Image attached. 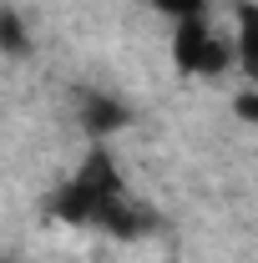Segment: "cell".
Masks as SVG:
<instances>
[{
  "instance_id": "6da1fadb",
  "label": "cell",
  "mask_w": 258,
  "mask_h": 263,
  "mask_svg": "<svg viewBox=\"0 0 258 263\" xmlns=\"http://www.w3.org/2000/svg\"><path fill=\"white\" fill-rule=\"evenodd\" d=\"M122 193H127V187H122V172L112 162V152L97 142V147L86 152V162L51 193V213H56L61 223H71V228H101V213Z\"/></svg>"
},
{
  "instance_id": "ba28073f",
  "label": "cell",
  "mask_w": 258,
  "mask_h": 263,
  "mask_svg": "<svg viewBox=\"0 0 258 263\" xmlns=\"http://www.w3.org/2000/svg\"><path fill=\"white\" fill-rule=\"evenodd\" d=\"M233 111H238L243 122H258V91H238V97H233Z\"/></svg>"
},
{
  "instance_id": "3957f363",
  "label": "cell",
  "mask_w": 258,
  "mask_h": 263,
  "mask_svg": "<svg viewBox=\"0 0 258 263\" xmlns=\"http://www.w3.org/2000/svg\"><path fill=\"white\" fill-rule=\"evenodd\" d=\"M76 111H81V132H91V137H112V132H122L132 122V111L122 101H112L106 91H81L76 97Z\"/></svg>"
},
{
  "instance_id": "5b68a950",
  "label": "cell",
  "mask_w": 258,
  "mask_h": 263,
  "mask_svg": "<svg viewBox=\"0 0 258 263\" xmlns=\"http://www.w3.org/2000/svg\"><path fill=\"white\" fill-rule=\"evenodd\" d=\"M238 66H243V76H253L258 81V0H243L238 5Z\"/></svg>"
},
{
  "instance_id": "8992f818",
  "label": "cell",
  "mask_w": 258,
  "mask_h": 263,
  "mask_svg": "<svg viewBox=\"0 0 258 263\" xmlns=\"http://www.w3.org/2000/svg\"><path fill=\"white\" fill-rule=\"evenodd\" d=\"M0 46H5L10 61H26L31 56V41H26V26H21L15 10H0Z\"/></svg>"
},
{
  "instance_id": "277c9868",
  "label": "cell",
  "mask_w": 258,
  "mask_h": 263,
  "mask_svg": "<svg viewBox=\"0 0 258 263\" xmlns=\"http://www.w3.org/2000/svg\"><path fill=\"white\" fill-rule=\"evenodd\" d=\"M101 228L112 233V238H142V233L152 228V218H147V208H142V202H132V197L122 193L106 213H101Z\"/></svg>"
},
{
  "instance_id": "7a4b0ae2",
  "label": "cell",
  "mask_w": 258,
  "mask_h": 263,
  "mask_svg": "<svg viewBox=\"0 0 258 263\" xmlns=\"http://www.w3.org/2000/svg\"><path fill=\"white\" fill-rule=\"evenodd\" d=\"M233 61H238V51L213 35L208 15L177 21V31H172V66H177L182 76H223Z\"/></svg>"
},
{
  "instance_id": "9c48e42d",
  "label": "cell",
  "mask_w": 258,
  "mask_h": 263,
  "mask_svg": "<svg viewBox=\"0 0 258 263\" xmlns=\"http://www.w3.org/2000/svg\"><path fill=\"white\" fill-rule=\"evenodd\" d=\"M5 263H15V258H5Z\"/></svg>"
},
{
  "instance_id": "52a82bcc",
  "label": "cell",
  "mask_w": 258,
  "mask_h": 263,
  "mask_svg": "<svg viewBox=\"0 0 258 263\" xmlns=\"http://www.w3.org/2000/svg\"><path fill=\"white\" fill-rule=\"evenodd\" d=\"M202 5H208V0H152V10L172 15V21H188V15H202Z\"/></svg>"
}]
</instances>
